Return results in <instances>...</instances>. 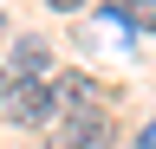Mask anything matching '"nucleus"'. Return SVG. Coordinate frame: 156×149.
I'll list each match as a JSON object with an SVG mask.
<instances>
[{
  "label": "nucleus",
  "instance_id": "f257e3e1",
  "mask_svg": "<svg viewBox=\"0 0 156 149\" xmlns=\"http://www.w3.org/2000/svg\"><path fill=\"white\" fill-rule=\"evenodd\" d=\"M0 97H7V110H13L20 123H52V110H58V104H52V91L39 84V78H13Z\"/></svg>",
  "mask_w": 156,
  "mask_h": 149
},
{
  "label": "nucleus",
  "instance_id": "f03ea898",
  "mask_svg": "<svg viewBox=\"0 0 156 149\" xmlns=\"http://www.w3.org/2000/svg\"><path fill=\"white\" fill-rule=\"evenodd\" d=\"M52 149H111V130H104V117H72L52 136Z\"/></svg>",
  "mask_w": 156,
  "mask_h": 149
},
{
  "label": "nucleus",
  "instance_id": "7ed1b4c3",
  "mask_svg": "<svg viewBox=\"0 0 156 149\" xmlns=\"http://www.w3.org/2000/svg\"><path fill=\"white\" fill-rule=\"evenodd\" d=\"M46 65H52L46 39H20L13 46V78H46Z\"/></svg>",
  "mask_w": 156,
  "mask_h": 149
},
{
  "label": "nucleus",
  "instance_id": "20e7f679",
  "mask_svg": "<svg viewBox=\"0 0 156 149\" xmlns=\"http://www.w3.org/2000/svg\"><path fill=\"white\" fill-rule=\"evenodd\" d=\"M117 20H130L136 32H156V0H130V7L117 13Z\"/></svg>",
  "mask_w": 156,
  "mask_h": 149
},
{
  "label": "nucleus",
  "instance_id": "39448f33",
  "mask_svg": "<svg viewBox=\"0 0 156 149\" xmlns=\"http://www.w3.org/2000/svg\"><path fill=\"white\" fill-rule=\"evenodd\" d=\"M136 149H156V123H143V130H136Z\"/></svg>",
  "mask_w": 156,
  "mask_h": 149
},
{
  "label": "nucleus",
  "instance_id": "423d86ee",
  "mask_svg": "<svg viewBox=\"0 0 156 149\" xmlns=\"http://www.w3.org/2000/svg\"><path fill=\"white\" fill-rule=\"evenodd\" d=\"M46 7H58V13H78V7H85V0H46Z\"/></svg>",
  "mask_w": 156,
  "mask_h": 149
},
{
  "label": "nucleus",
  "instance_id": "0eeeda50",
  "mask_svg": "<svg viewBox=\"0 0 156 149\" xmlns=\"http://www.w3.org/2000/svg\"><path fill=\"white\" fill-rule=\"evenodd\" d=\"M0 91H7V71H0Z\"/></svg>",
  "mask_w": 156,
  "mask_h": 149
}]
</instances>
